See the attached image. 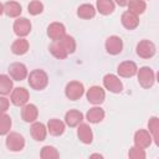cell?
Here are the masks:
<instances>
[{
  "instance_id": "cell-1",
  "label": "cell",
  "mask_w": 159,
  "mask_h": 159,
  "mask_svg": "<svg viewBox=\"0 0 159 159\" xmlns=\"http://www.w3.org/2000/svg\"><path fill=\"white\" fill-rule=\"evenodd\" d=\"M29 84L32 89L41 91L48 84V76L43 70H34L29 75Z\"/></svg>"
},
{
  "instance_id": "cell-2",
  "label": "cell",
  "mask_w": 159,
  "mask_h": 159,
  "mask_svg": "<svg viewBox=\"0 0 159 159\" xmlns=\"http://www.w3.org/2000/svg\"><path fill=\"white\" fill-rule=\"evenodd\" d=\"M137 76H138V82L143 88H150L154 84V81H155L154 72L150 67L148 66L140 67L137 71Z\"/></svg>"
},
{
  "instance_id": "cell-3",
  "label": "cell",
  "mask_w": 159,
  "mask_h": 159,
  "mask_svg": "<svg viewBox=\"0 0 159 159\" xmlns=\"http://www.w3.org/2000/svg\"><path fill=\"white\" fill-rule=\"evenodd\" d=\"M83 93H84V87L78 81H71V82H68L67 86H66V88H65V94L71 101L80 99L83 96Z\"/></svg>"
},
{
  "instance_id": "cell-4",
  "label": "cell",
  "mask_w": 159,
  "mask_h": 159,
  "mask_svg": "<svg viewBox=\"0 0 159 159\" xmlns=\"http://www.w3.org/2000/svg\"><path fill=\"white\" fill-rule=\"evenodd\" d=\"M5 143H6L7 149L11 150V152H20L25 147V139H24V137L20 133H16V132L7 133V137H6Z\"/></svg>"
},
{
  "instance_id": "cell-5",
  "label": "cell",
  "mask_w": 159,
  "mask_h": 159,
  "mask_svg": "<svg viewBox=\"0 0 159 159\" xmlns=\"http://www.w3.org/2000/svg\"><path fill=\"white\" fill-rule=\"evenodd\" d=\"M157 52L155 45L149 40H142L137 45V55L142 58H152Z\"/></svg>"
},
{
  "instance_id": "cell-6",
  "label": "cell",
  "mask_w": 159,
  "mask_h": 159,
  "mask_svg": "<svg viewBox=\"0 0 159 159\" xmlns=\"http://www.w3.org/2000/svg\"><path fill=\"white\" fill-rule=\"evenodd\" d=\"M86 96H87V99H88L89 103H92L94 106H99V104H102L104 102L106 92L99 86H92L87 91V94Z\"/></svg>"
},
{
  "instance_id": "cell-7",
  "label": "cell",
  "mask_w": 159,
  "mask_h": 159,
  "mask_svg": "<svg viewBox=\"0 0 159 159\" xmlns=\"http://www.w3.org/2000/svg\"><path fill=\"white\" fill-rule=\"evenodd\" d=\"M103 86L106 89H108L109 92H113V93H119L123 89V84H122V81L119 80V77H117L116 75H112V73H108L103 77Z\"/></svg>"
},
{
  "instance_id": "cell-8",
  "label": "cell",
  "mask_w": 159,
  "mask_h": 159,
  "mask_svg": "<svg viewBox=\"0 0 159 159\" xmlns=\"http://www.w3.org/2000/svg\"><path fill=\"white\" fill-rule=\"evenodd\" d=\"M29 97H30V94H29V91L26 88H24V87H16V88L12 89L10 99H11V102H12L14 106L22 107L24 104L27 103Z\"/></svg>"
},
{
  "instance_id": "cell-9",
  "label": "cell",
  "mask_w": 159,
  "mask_h": 159,
  "mask_svg": "<svg viewBox=\"0 0 159 159\" xmlns=\"http://www.w3.org/2000/svg\"><path fill=\"white\" fill-rule=\"evenodd\" d=\"M9 75L15 81H22L27 77V68L21 62H14L9 67Z\"/></svg>"
},
{
  "instance_id": "cell-10",
  "label": "cell",
  "mask_w": 159,
  "mask_h": 159,
  "mask_svg": "<svg viewBox=\"0 0 159 159\" xmlns=\"http://www.w3.org/2000/svg\"><path fill=\"white\" fill-rule=\"evenodd\" d=\"M31 31V22L26 17H19L14 22V32L19 37H25Z\"/></svg>"
},
{
  "instance_id": "cell-11",
  "label": "cell",
  "mask_w": 159,
  "mask_h": 159,
  "mask_svg": "<svg viewBox=\"0 0 159 159\" xmlns=\"http://www.w3.org/2000/svg\"><path fill=\"white\" fill-rule=\"evenodd\" d=\"M106 50L109 55H118L123 50V41L119 36H109L106 40Z\"/></svg>"
},
{
  "instance_id": "cell-12",
  "label": "cell",
  "mask_w": 159,
  "mask_h": 159,
  "mask_svg": "<svg viewBox=\"0 0 159 159\" xmlns=\"http://www.w3.org/2000/svg\"><path fill=\"white\" fill-rule=\"evenodd\" d=\"M152 139L153 138H152V135H150V133L148 130L139 129L134 134V145L145 149V148H148L152 144Z\"/></svg>"
},
{
  "instance_id": "cell-13",
  "label": "cell",
  "mask_w": 159,
  "mask_h": 159,
  "mask_svg": "<svg viewBox=\"0 0 159 159\" xmlns=\"http://www.w3.org/2000/svg\"><path fill=\"white\" fill-rule=\"evenodd\" d=\"M137 71H138V67H137L135 62H133V61H124L117 68L118 75L120 77H124V78L133 77L137 73Z\"/></svg>"
},
{
  "instance_id": "cell-14",
  "label": "cell",
  "mask_w": 159,
  "mask_h": 159,
  "mask_svg": "<svg viewBox=\"0 0 159 159\" xmlns=\"http://www.w3.org/2000/svg\"><path fill=\"white\" fill-rule=\"evenodd\" d=\"M39 116V109L35 104L32 103H26L22 106L21 109V118L26 122V123H32L37 119Z\"/></svg>"
},
{
  "instance_id": "cell-15",
  "label": "cell",
  "mask_w": 159,
  "mask_h": 159,
  "mask_svg": "<svg viewBox=\"0 0 159 159\" xmlns=\"http://www.w3.org/2000/svg\"><path fill=\"white\" fill-rule=\"evenodd\" d=\"M65 35H66V29H65L63 24H61V22H52V24L48 25V27H47V36L52 41L60 40Z\"/></svg>"
},
{
  "instance_id": "cell-16",
  "label": "cell",
  "mask_w": 159,
  "mask_h": 159,
  "mask_svg": "<svg viewBox=\"0 0 159 159\" xmlns=\"http://www.w3.org/2000/svg\"><path fill=\"white\" fill-rule=\"evenodd\" d=\"M77 137L78 139L84 143V144H91L92 140H93V133H92V129L91 127L87 124V123H80L77 125Z\"/></svg>"
},
{
  "instance_id": "cell-17",
  "label": "cell",
  "mask_w": 159,
  "mask_h": 159,
  "mask_svg": "<svg viewBox=\"0 0 159 159\" xmlns=\"http://www.w3.org/2000/svg\"><path fill=\"white\" fill-rule=\"evenodd\" d=\"M30 133L32 135V138L37 142H42L46 138L47 134V127L43 123L40 122H32V125L30 128Z\"/></svg>"
},
{
  "instance_id": "cell-18",
  "label": "cell",
  "mask_w": 159,
  "mask_h": 159,
  "mask_svg": "<svg viewBox=\"0 0 159 159\" xmlns=\"http://www.w3.org/2000/svg\"><path fill=\"white\" fill-rule=\"evenodd\" d=\"M120 21H122V25L127 30H134L139 25V17H138V15H135V14H133L130 11H124L122 14Z\"/></svg>"
},
{
  "instance_id": "cell-19",
  "label": "cell",
  "mask_w": 159,
  "mask_h": 159,
  "mask_svg": "<svg viewBox=\"0 0 159 159\" xmlns=\"http://www.w3.org/2000/svg\"><path fill=\"white\" fill-rule=\"evenodd\" d=\"M83 120V114L80 112V111H76V109H71L68 111L66 114H65V123L73 128V127H77L81 122Z\"/></svg>"
},
{
  "instance_id": "cell-20",
  "label": "cell",
  "mask_w": 159,
  "mask_h": 159,
  "mask_svg": "<svg viewBox=\"0 0 159 159\" xmlns=\"http://www.w3.org/2000/svg\"><path fill=\"white\" fill-rule=\"evenodd\" d=\"M47 132L51 135L58 137V135L63 134V132H65V123L57 118H52L47 122Z\"/></svg>"
},
{
  "instance_id": "cell-21",
  "label": "cell",
  "mask_w": 159,
  "mask_h": 159,
  "mask_svg": "<svg viewBox=\"0 0 159 159\" xmlns=\"http://www.w3.org/2000/svg\"><path fill=\"white\" fill-rule=\"evenodd\" d=\"M29 41L24 37H19L17 40H15L11 45V51L12 53L20 56V55H25L29 51Z\"/></svg>"
},
{
  "instance_id": "cell-22",
  "label": "cell",
  "mask_w": 159,
  "mask_h": 159,
  "mask_svg": "<svg viewBox=\"0 0 159 159\" xmlns=\"http://www.w3.org/2000/svg\"><path fill=\"white\" fill-rule=\"evenodd\" d=\"M21 5L16 1H7L4 4V12L9 17H19L21 15Z\"/></svg>"
},
{
  "instance_id": "cell-23",
  "label": "cell",
  "mask_w": 159,
  "mask_h": 159,
  "mask_svg": "<svg viewBox=\"0 0 159 159\" xmlns=\"http://www.w3.org/2000/svg\"><path fill=\"white\" fill-rule=\"evenodd\" d=\"M94 15H96V9L91 4H82L77 9V16L81 19L89 20V19L94 17Z\"/></svg>"
},
{
  "instance_id": "cell-24",
  "label": "cell",
  "mask_w": 159,
  "mask_h": 159,
  "mask_svg": "<svg viewBox=\"0 0 159 159\" xmlns=\"http://www.w3.org/2000/svg\"><path fill=\"white\" fill-rule=\"evenodd\" d=\"M56 41H58V43L61 45V47L63 48V51L67 55L75 52V50H76V41H75V39L72 36L65 35L63 37H61L60 40H56Z\"/></svg>"
},
{
  "instance_id": "cell-25",
  "label": "cell",
  "mask_w": 159,
  "mask_h": 159,
  "mask_svg": "<svg viewBox=\"0 0 159 159\" xmlns=\"http://www.w3.org/2000/svg\"><path fill=\"white\" fill-rule=\"evenodd\" d=\"M86 118H87V120L89 123H99L104 118V111L101 107H92L87 112Z\"/></svg>"
},
{
  "instance_id": "cell-26",
  "label": "cell",
  "mask_w": 159,
  "mask_h": 159,
  "mask_svg": "<svg viewBox=\"0 0 159 159\" xmlns=\"http://www.w3.org/2000/svg\"><path fill=\"white\" fill-rule=\"evenodd\" d=\"M96 6H97V10L99 11V14H102V15H111L116 7L113 0H97Z\"/></svg>"
},
{
  "instance_id": "cell-27",
  "label": "cell",
  "mask_w": 159,
  "mask_h": 159,
  "mask_svg": "<svg viewBox=\"0 0 159 159\" xmlns=\"http://www.w3.org/2000/svg\"><path fill=\"white\" fill-rule=\"evenodd\" d=\"M127 6H128V11H130L135 15L143 14L147 9V4L144 0H129Z\"/></svg>"
},
{
  "instance_id": "cell-28",
  "label": "cell",
  "mask_w": 159,
  "mask_h": 159,
  "mask_svg": "<svg viewBox=\"0 0 159 159\" xmlns=\"http://www.w3.org/2000/svg\"><path fill=\"white\" fill-rule=\"evenodd\" d=\"M148 128L152 138L154 139L155 144H159V119L158 117H152L148 122Z\"/></svg>"
},
{
  "instance_id": "cell-29",
  "label": "cell",
  "mask_w": 159,
  "mask_h": 159,
  "mask_svg": "<svg viewBox=\"0 0 159 159\" xmlns=\"http://www.w3.org/2000/svg\"><path fill=\"white\" fill-rule=\"evenodd\" d=\"M12 91V80L6 75H0V94L6 96Z\"/></svg>"
},
{
  "instance_id": "cell-30",
  "label": "cell",
  "mask_w": 159,
  "mask_h": 159,
  "mask_svg": "<svg viewBox=\"0 0 159 159\" xmlns=\"http://www.w3.org/2000/svg\"><path fill=\"white\" fill-rule=\"evenodd\" d=\"M48 50H50V52L52 53V56L56 57V58H58V60H65V58L68 56V55L63 51V48L61 47V45L58 43V41H52V43L50 45Z\"/></svg>"
},
{
  "instance_id": "cell-31",
  "label": "cell",
  "mask_w": 159,
  "mask_h": 159,
  "mask_svg": "<svg viewBox=\"0 0 159 159\" xmlns=\"http://www.w3.org/2000/svg\"><path fill=\"white\" fill-rule=\"evenodd\" d=\"M40 157L42 159H56V158H60V153L57 152V149L55 147H52V145H45L41 149Z\"/></svg>"
},
{
  "instance_id": "cell-32",
  "label": "cell",
  "mask_w": 159,
  "mask_h": 159,
  "mask_svg": "<svg viewBox=\"0 0 159 159\" xmlns=\"http://www.w3.org/2000/svg\"><path fill=\"white\" fill-rule=\"evenodd\" d=\"M11 129V118L6 113L0 114V135H5Z\"/></svg>"
},
{
  "instance_id": "cell-33",
  "label": "cell",
  "mask_w": 159,
  "mask_h": 159,
  "mask_svg": "<svg viewBox=\"0 0 159 159\" xmlns=\"http://www.w3.org/2000/svg\"><path fill=\"white\" fill-rule=\"evenodd\" d=\"M27 10H29V14L30 15H34V16L35 15H39V14H41L43 11V4L41 1H39V0H32L29 4Z\"/></svg>"
},
{
  "instance_id": "cell-34",
  "label": "cell",
  "mask_w": 159,
  "mask_h": 159,
  "mask_svg": "<svg viewBox=\"0 0 159 159\" xmlns=\"http://www.w3.org/2000/svg\"><path fill=\"white\" fill-rule=\"evenodd\" d=\"M128 157L132 158V159H144L145 158V152H144L143 148H139V147L134 145L129 149Z\"/></svg>"
},
{
  "instance_id": "cell-35",
  "label": "cell",
  "mask_w": 159,
  "mask_h": 159,
  "mask_svg": "<svg viewBox=\"0 0 159 159\" xmlns=\"http://www.w3.org/2000/svg\"><path fill=\"white\" fill-rule=\"evenodd\" d=\"M9 106H10L9 99L6 97H0V114L5 113L9 109Z\"/></svg>"
},
{
  "instance_id": "cell-36",
  "label": "cell",
  "mask_w": 159,
  "mask_h": 159,
  "mask_svg": "<svg viewBox=\"0 0 159 159\" xmlns=\"http://www.w3.org/2000/svg\"><path fill=\"white\" fill-rule=\"evenodd\" d=\"M114 1H116L117 5H119V6H127L128 2H129V0H114Z\"/></svg>"
},
{
  "instance_id": "cell-37",
  "label": "cell",
  "mask_w": 159,
  "mask_h": 159,
  "mask_svg": "<svg viewBox=\"0 0 159 159\" xmlns=\"http://www.w3.org/2000/svg\"><path fill=\"white\" fill-rule=\"evenodd\" d=\"M2 14H4V5L0 2V16H1Z\"/></svg>"
}]
</instances>
